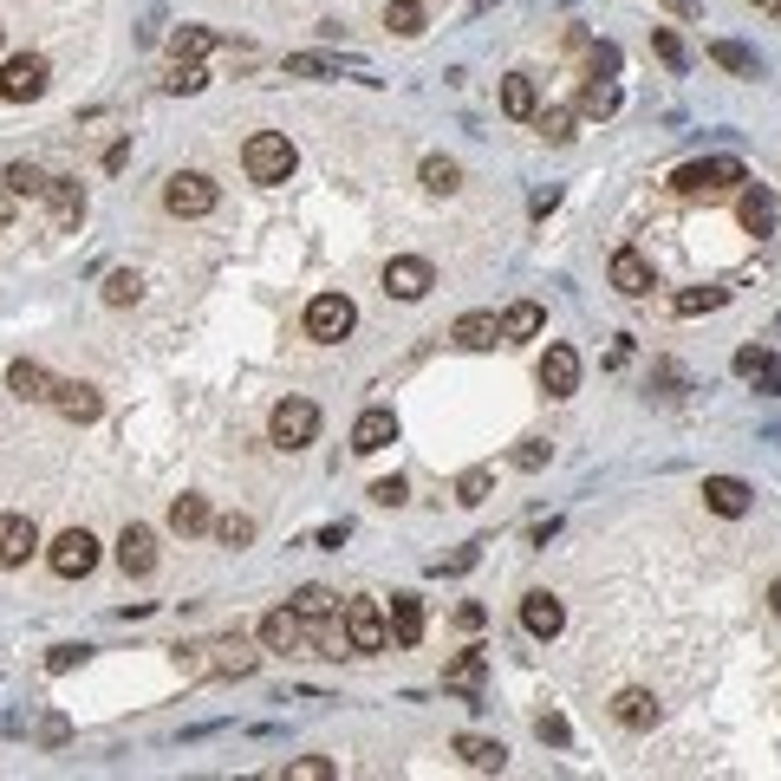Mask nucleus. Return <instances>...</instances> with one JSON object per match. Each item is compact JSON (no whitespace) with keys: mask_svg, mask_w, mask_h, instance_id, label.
I'll return each instance as SVG.
<instances>
[{"mask_svg":"<svg viewBox=\"0 0 781 781\" xmlns=\"http://www.w3.org/2000/svg\"><path fill=\"white\" fill-rule=\"evenodd\" d=\"M769 613H776V619H781V580H776V587H769Z\"/></svg>","mask_w":781,"mask_h":781,"instance_id":"56","label":"nucleus"},{"mask_svg":"<svg viewBox=\"0 0 781 781\" xmlns=\"http://www.w3.org/2000/svg\"><path fill=\"white\" fill-rule=\"evenodd\" d=\"M502 111H508L515 124H528V117L541 111V98H534V78H528V72H508V78H502Z\"/></svg>","mask_w":781,"mask_h":781,"instance_id":"25","label":"nucleus"},{"mask_svg":"<svg viewBox=\"0 0 781 781\" xmlns=\"http://www.w3.org/2000/svg\"><path fill=\"white\" fill-rule=\"evenodd\" d=\"M534 130H541L547 143H574V137H580V117L554 104V111H534Z\"/></svg>","mask_w":781,"mask_h":781,"instance_id":"34","label":"nucleus"},{"mask_svg":"<svg viewBox=\"0 0 781 781\" xmlns=\"http://www.w3.org/2000/svg\"><path fill=\"white\" fill-rule=\"evenodd\" d=\"M749 169L736 163V156H710V163H678L671 169V189L678 196H717V189H736Z\"/></svg>","mask_w":781,"mask_h":781,"instance_id":"3","label":"nucleus"},{"mask_svg":"<svg viewBox=\"0 0 781 781\" xmlns=\"http://www.w3.org/2000/svg\"><path fill=\"white\" fill-rule=\"evenodd\" d=\"M169 528H176V534H202V528H215V515H209L202 495H176V502H169Z\"/></svg>","mask_w":781,"mask_h":781,"instance_id":"29","label":"nucleus"},{"mask_svg":"<svg viewBox=\"0 0 781 781\" xmlns=\"http://www.w3.org/2000/svg\"><path fill=\"white\" fill-rule=\"evenodd\" d=\"M267 437H274L280 450H306V443L319 437V404H313V398H280V404L267 411Z\"/></svg>","mask_w":781,"mask_h":781,"instance_id":"2","label":"nucleus"},{"mask_svg":"<svg viewBox=\"0 0 781 781\" xmlns=\"http://www.w3.org/2000/svg\"><path fill=\"white\" fill-rule=\"evenodd\" d=\"M287 781H332V763H326V756H293V763H287Z\"/></svg>","mask_w":781,"mask_h":781,"instance_id":"45","label":"nucleus"},{"mask_svg":"<svg viewBox=\"0 0 781 781\" xmlns=\"http://www.w3.org/2000/svg\"><path fill=\"white\" fill-rule=\"evenodd\" d=\"M215 46H222V39H215L209 26H176V33H169V59H176V65H202Z\"/></svg>","mask_w":781,"mask_h":781,"instance_id":"23","label":"nucleus"},{"mask_svg":"<svg viewBox=\"0 0 781 781\" xmlns=\"http://www.w3.org/2000/svg\"><path fill=\"white\" fill-rule=\"evenodd\" d=\"M46 78H52V72H46L39 52H13V59L0 65V98H7V104H33V98L46 91Z\"/></svg>","mask_w":781,"mask_h":781,"instance_id":"7","label":"nucleus"},{"mask_svg":"<svg viewBox=\"0 0 781 781\" xmlns=\"http://www.w3.org/2000/svg\"><path fill=\"white\" fill-rule=\"evenodd\" d=\"M7 189H13L20 202H26V196H46V176H39L33 163H13V169H7Z\"/></svg>","mask_w":781,"mask_h":781,"instance_id":"42","label":"nucleus"},{"mask_svg":"<svg viewBox=\"0 0 781 781\" xmlns=\"http://www.w3.org/2000/svg\"><path fill=\"white\" fill-rule=\"evenodd\" d=\"M652 52H658V59H665L671 72H684V65H691V46H684V39H678L671 26H652Z\"/></svg>","mask_w":781,"mask_h":781,"instance_id":"40","label":"nucleus"},{"mask_svg":"<svg viewBox=\"0 0 781 781\" xmlns=\"http://www.w3.org/2000/svg\"><path fill=\"white\" fill-rule=\"evenodd\" d=\"M398 443V417L391 411H365L358 424H352V450L358 456H378V450H391Z\"/></svg>","mask_w":781,"mask_h":781,"instance_id":"19","label":"nucleus"},{"mask_svg":"<svg viewBox=\"0 0 781 781\" xmlns=\"http://www.w3.org/2000/svg\"><path fill=\"white\" fill-rule=\"evenodd\" d=\"M424 189H430V196H456V189H463V169H456L450 156H424Z\"/></svg>","mask_w":781,"mask_h":781,"instance_id":"35","label":"nucleus"},{"mask_svg":"<svg viewBox=\"0 0 781 781\" xmlns=\"http://www.w3.org/2000/svg\"><path fill=\"white\" fill-rule=\"evenodd\" d=\"M495 339H502V319H495V313H463V319H456V345L489 352Z\"/></svg>","mask_w":781,"mask_h":781,"instance_id":"26","label":"nucleus"},{"mask_svg":"<svg viewBox=\"0 0 781 781\" xmlns=\"http://www.w3.org/2000/svg\"><path fill=\"white\" fill-rule=\"evenodd\" d=\"M385 619H391V639H398L404 652L424 645V600H417V593H391V613H385Z\"/></svg>","mask_w":781,"mask_h":781,"instance_id":"20","label":"nucleus"},{"mask_svg":"<svg viewBox=\"0 0 781 781\" xmlns=\"http://www.w3.org/2000/svg\"><path fill=\"white\" fill-rule=\"evenodd\" d=\"M339 626H345V645H352V652H385V645H391V619H385L378 600H352Z\"/></svg>","mask_w":781,"mask_h":781,"instance_id":"6","label":"nucleus"},{"mask_svg":"<svg viewBox=\"0 0 781 781\" xmlns=\"http://www.w3.org/2000/svg\"><path fill=\"white\" fill-rule=\"evenodd\" d=\"M13 215H20V196H13V189H0V228H7Z\"/></svg>","mask_w":781,"mask_h":781,"instance_id":"55","label":"nucleus"},{"mask_svg":"<svg viewBox=\"0 0 781 781\" xmlns=\"http://www.w3.org/2000/svg\"><path fill=\"white\" fill-rule=\"evenodd\" d=\"M541 743H567V723H560V717H541Z\"/></svg>","mask_w":781,"mask_h":781,"instance_id":"54","label":"nucleus"},{"mask_svg":"<svg viewBox=\"0 0 781 781\" xmlns=\"http://www.w3.org/2000/svg\"><path fill=\"white\" fill-rule=\"evenodd\" d=\"M385 26H391L398 39H417V33H424V7H417V0H391V7H385Z\"/></svg>","mask_w":781,"mask_h":781,"instance_id":"38","label":"nucleus"},{"mask_svg":"<svg viewBox=\"0 0 781 781\" xmlns=\"http://www.w3.org/2000/svg\"><path fill=\"white\" fill-rule=\"evenodd\" d=\"M658 7L678 13V20H697V13H704V0H658Z\"/></svg>","mask_w":781,"mask_h":781,"instance_id":"53","label":"nucleus"},{"mask_svg":"<svg viewBox=\"0 0 781 781\" xmlns=\"http://www.w3.org/2000/svg\"><path fill=\"white\" fill-rule=\"evenodd\" d=\"M404 495H411V489H404V476H385V482H371V502H378V508H404Z\"/></svg>","mask_w":781,"mask_h":781,"instance_id":"46","label":"nucleus"},{"mask_svg":"<svg viewBox=\"0 0 781 781\" xmlns=\"http://www.w3.org/2000/svg\"><path fill=\"white\" fill-rule=\"evenodd\" d=\"M541 326H547V313H541L534 300H515V306L502 313V339H534Z\"/></svg>","mask_w":781,"mask_h":781,"instance_id":"33","label":"nucleus"},{"mask_svg":"<svg viewBox=\"0 0 781 781\" xmlns=\"http://www.w3.org/2000/svg\"><path fill=\"white\" fill-rule=\"evenodd\" d=\"M606 274H613V293H626V300H645V293L658 287V280H652V261H645L639 248H619Z\"/></svg>","mask_w":781,"mask_h":781,"instance_id":"12","label":"nucleus"},{"mask_svg":"<svg viewBox=\"0 0 781 781\" xmlns=\"http://www.w3.org/2000/svg\"><path fill=\"white\" fill-rule=\"evenodd\" d=\"M619 72V46H593V78H613Z\"/></svg>","mask_w":781,"mask_h":781,"instance_id":"49","label":"nucleus"},{"mask_svg":"<svg viewBox=\"0 0 781 781\" xmlns=\"http://www.w3.org/2000/svg\"><path fill=\"white\" fill-rule=\"evenodd\" d=\"M756 7H769V0H756Z\"/></svg>","mask_w":781,"mask_h":781,"instance_id":"58","label":"nucleus"},{"mask_svg":"<svg viewBox=\"0 0 781 781\" xmlns=\"http://www.w3.org/2000/svg\"><path fill=\"white\" fill-rule=\"evenodd\" d=\"M580 111H587V117H613V111H619V85H613V78H593V85L580 91Z\"/></svg>","mask_w":781,"mask_h":781,"instance_id":"39","label":"nucleus"},{"mask_svg":"<svg viewBox=\"0 0 781 781\" xmlns=\"http://www.w3.org/2000/svg\"><path fill=\"white\" fill-rule=\"evenodd\" d=\"M521 626H528L534 639H560L567 613H560V600H554V593H528V600H521Z\"/></svg>","mask_w":781,"mask_h":781,"instance_id":"22","label":"nucleus"},{"mask_svg":"<svg viewBox=\"0 0 781 781\" xmlns=\"http://www.w3.org/2000/svg\"><path fill=\"white\" fill-rule=\"evenodd\" d=\"M209 652H215V658H209V665H215V671H222V678H248V671H254V665H261V652H248V645H241V639H222V645H209Z\"/></svg>","mask_w":781,"mask_h":781,"instance_id":"30","label":"nucleus"},{"mask_svg":"<svg viewBox=\"0 0 781 781\" xmlns=\"http://www.w3.org/2000/svg\"><path fill=\"white\" fill-rule=\"evenodd\" d=\"M202 85H209V72H202V65H176V72H169V91H182V98H189V91H202Z\"/></svg>","mask_w":781,"mask_h":781,"instance_id":"47","label":"nucleus"},{"mask_svg":"<svg viewBox=\"0 0 781 781\" xmlns=\"http://www.w3.org/2000/svg\"><path fill=\"white\" fill-rule=\"evenodd\" d=\"M46 209H52V228H78L85 222V189L72 176H46Z\"/></svg>","mask_w":781,"mask_h":781,"instance_id":"15","label":"nucleus"},{"mask_svg":"<svg viewBox=\"0 0 781 781\" xmlns=\"http://www.w3.org/2000/svg\"><path fill=\"white\" fill-rule=\"evenodd\" d=\"M52 411H59L65 424H98V411H104V398H98L91 385H78V378H65V385H52Z\"/></svg>","mask_w":781,"mask_h":781,"instance_id":"14","label":"nucleus"},{"mask_svg":"<svg viewBox=\"0 0 781 781\" xmlns=\"http://www.w3.org/2000/svg\"><path fill=\"white\" fill-rule=\"evenodd\" d=\"M541 463H547V450H541V443H521V450H515V469H541Z\"/></svg>","mask_w":781,"mask_h":781,"instance_id":"50","label":"nucleus"},{"mask_svg":"<svg viewBox=\"0 0 781 781\" xmlns=\"http://www.w3.org/2000/svg\"><path fill=\"white\" fill-rule=\"evenodd\" d=\"M345 534H352V528H345V521H332V528H319V541H313V547H332V554H339V541H345Z\"/></svg>","mask_w":781,"mask_h":781,"instance_id":"51","label":"nucleus"},{"mask_svg":"<svg viewBox=\"0 0 781 781\" xmlns=\"http://www.w3.org/2000/svg\"><path fill=\"white\" fill-rule=\"evenodd\" d=\"M430 287H437V267L424 254H391L385 261V293L391 300H424Z\"/></svg>","mask_w":781,"mask_h":781,"instance_id":"9","label":"nucleus"},{"mask_svg":"<svg viewBox=\"0 0 781 781\" xmlns=\"http://www.w3.org/2000/svg\"><path fill=\"white\" fill-rule=\"evenodd\" d=\"M137 293H143V280H137V274H124V267L104 280V306H130Z\"/></svg>","mask_w":781,"mask_h":781,"instance_id":"43","label":"nucleus"},{"mask_svg":"<svg viewBox=\"0 0 781 781\" xmlns=\"http://www.w3.org/2000/svg\"><path fill=\"white\" fill-rule=\"evenodd\" d=\"M117 567H124V574H130V580H143V574H150V567H156V534H150V528H137V521H130V528H124V534H117Z\"/></svg>","mask_w":781,"mask_h":781,"instance_id":"16","label":"nucleus"},{"mask_svg":"<svg viewBox=\"0 0 781 781\" xmlns=\"http://www.w3.org/2000/svg\"><path fill=\"white\" fill-rule=\"evenodd\" d=\"M613 717H619L626 730H652V723H658V704H652V691H619V697H613Z\"/></svg>","mask_w":781,"mask_h":781,"instance_id":"27","label":"nucleus"},{"mask_svg":"<svg viewBox=\"0 0 781 781\" xmlns=\"http://www.w3.org/2000/svg\"><path fill=\"white\" fill-rule=\"evenodd\" d=\"M352 326H358V306H352L345 293H313V300H306V339L339 345Z\"/></svg>","mask_w":781,"mask_h":781,"instance_id":"5","label":"nucleus"},{"mask_svg":"<svg viewBox=\"0 0 781 781\" xmlns=\"http://www.w3.org/2000/svg\"><path fill=\"white\" fill-rule=\"evenodd\" d=\"M241 169H248V182H287L300 169V150L287 143V130H254L241 143Z\"/></svg>","mask_w":781,"mask_h":781,"instance_id":"1","label":"nucleus"},{"mask_svg":"<svg viewBox=\"0 0 781 781\" xmlns=\"http://www.w3.org/2000/svg\"><path fill=\"white\" fill-rule=\"evenodd\" d=\"M489 489H495V469H489V463H476V469H463V476H456V502H463V508L489 502Z\"/></svg>","mask_w":781,"mask_h":781,"instance_id":"36","label":"nucleus"},{"mask_svg":"<svg viewBox=\"0 0 781 781\" xmlns=\"http://www.w3.org/2000/svg\"><path fill=\"white\" fill-rule=\"evenodd\" d=\"M215 202H222V189H215V176H202V169H176V176L163 182V209H169V215H182V222L209 215Z\"/></svg>","mask_w":781,"mask_h":781,"instance_id":"4","label":"nucleus"},{"mask_svg":"<svg viewBox=\"0 0 781 781\" xmlns=\"http://www.w3.org/2000/svg\"><path fill=\"white\" fill-rule=\"evenodd\" d=\"M704 508L723 515V521H743V515L756 508V489L736 482V476H704Z\"/></svg>","mask_w":781,"mask_h":781,"instance_id":"10","label":"nucleus"},{"mask_svg":"<svg viewBox=\"0 0 781 781\" xmlns=\"http://www.w3.org/2000/svg\"><path fill=\"white\" fill-rule=\"evenodd\" d=\"M769 13H776V20H781V0H769Z\"/></svg>","mask_w":781,"mask_h":781,"instance_id":"57","label":"nucleus"},{"mask_svg":"<svg viewBox=\"0 0 781 781\" xmlns=\"http://www.w3.org/2000/svg\"><path fill=\"white\" fill-rule=\"evenodd\" d=\"M72 665H85V645H52V658H46V671H52V678H65Z\"/></svg>","mask_w":781,"mask_h":781,"instance_id":"48","label":"nucleus"},{"mask_svg":"<svg viewBox=\"0 0 781 781\" xmlns=\"http://www.w3.org/2000/svg\"><path fill=\"white\" fill-rule=\"evenodd\" d=\"M7 391L26 398V404H52V371L33 365V358H13V365H7Z\"/></svg>","mask_w":781,"mask_h":781,"instance_id":"18","label":"nucleus"},{"mask_svg":"<svg viewBox=\"0 0 781 781\" xmlns=\"http://www.w3.org/2000/svg\"><path fill=\"white\" fill-rule=\"evenodd\" d=\"M541 391L547 398H574L580 391V352L574 345H547L541 352Z\"/></svg>","mask_w":781,"mask_h":781,"instance_id":"11","label":"nucleus"},{"mask_svg":"<svg viewBox=\"0 0 781 781\" xmlns=\"http://www.w3.org/2000/svg\"><path fill=\"white\" fill-rule=\"evenodd\" d=\"M215 541H222V547H248V541H254V521H248V515H222V521H215Z\"/></svg>","mask_w":781,"mask_h":781,"instance_id":"44","label":"nucleus"},{"mask_svg":"<svg viewBox=\"0 0 781 781\" xmlns=\"http://www.w3.org/2000/svg\"><path fill=\"white\" fill-rule=\"evenodd\" d=\"M736 215H743V228L763 241V235H776V215H781V209H776V196L756 182V189H743V209H736Z\"/></svg>","mask_w":781,"mask_h":781,"instance_id":"24","label":"nucleus"},{"mask_svg":"<svg viewBox=\"0 0 781 781\" xmlns=\"http://www.w3.org/2000/svg\"><path fill=\"white\" fill-rule=\"evenodd\" d=\"M469 567H476V547H463V554H450V560H443L437 574H469Z\"/></svg>","mask_w":781,"mask_h":781,"instance_id":"52","label":"nucleus"},{"mask_svg":"<svg viewBox=\"0 0 781 781\" xmlns=\"http://www.w3.org/2000/svg\"><path fill=\"white\" fill-rule=\"evenodd\" d=\"M710 59H717L723 72H736V78H763V59H756L749 46H736V39H710Z\"/></svg>","mask_w":781,"mask_h":781,"instance_id":"28","label":"nucleus"},{"mask_svg":"<svg viewBox=\"0 0 781 781\" xmlns=\"http://www.w3.org/2000/svg\"><path fill=\"white\" fill-rule=\"evenodd\" d=\"M39 554V528L26 521V515H0V567L13 574V567H26Z\"/></svg>","mask_w":781,"mask_h":781,"instance_id":"13","label":"nucleus"},{"mask_svg":"<svg viewBox=\"0 0 781 781\" xmlns=\"http://www.w3.org/2000/svg\"><path fill=\"white\" fill-rule=\"evenodd\" d=\"M287 606H293L300 619H313V626H319V619H332V606H339V600H332V587H300Z\"/></svg>","mask_w":781,"mask_h":781,"instance_id":"37","label":"nucleus"},{"mask_svg":"<svg viewBox=\"0 0 781 781\" xmlns=\"http://www.w3.org/2000/svg\"><path fill=\"white\" fill-rule=\"evenodd\" d=\"M730 300V287H691V293H671V313L678 319H697V313H717Z\"/></svg>","mask_w":781,"mask_h":781,"instance_id":"32","label":"nucleus"},{"mask_svg":"<svg viewBox=\"0 0 781 781\" xmlns=\"http://www.w3.org/2000/svg\"><path fill=\"white\" fill-rule=\"evenodd\" d=\"M456 756H463L469 769H482V776H495V769L508 763V749H502V743H489V736H456Z\"/></svg>","mask_w":781,"mask_h":781,"instance_id":"31","label":"nucleus"},{"mask_svg":"<svg viewBox=\"0 0 781 781\" xmlns=\"http://www.w3.org/2000/svg\"><path fill=\"white\" fill-rule=\"evenodd\" d=\"M482 678H489V652H482V645H469L463 658H450V665H443V691L482 697Z\"/></svg>","mask_w":781,"mask_h":781,"instance_id":"17","label":"nucleus"},{"mask_svg":"<svg viewBox=\"0 0 781 781\" xmlns=\"http://www.w3.org/2000/svg\"><path fill=\"white\" fill-rule=\"evenodd\" d=\"M46 567H52L59 580H85V574L98 567V541H91L85 528H65V534L46 547Z\"/></svg>","mask_w":781,"mask_h":781,"instance_id":"8","label":"nucleus"},{"mask_svg":"<svg viewBox=\"0 0 781 781\" xmlns=\"http://www.w3.org/2000/svg\"><path fill=\"white\" fill-rule=\"evenodd\" d=\"M776 371V352L769 345H743L736 352V378H769Z\"/></svg>","mask_w":781,"mask_h":781,"instance_id":"41","label":"nucleus"},{"mask_svg":"<svg viewBox=\"0 0 781 781\" xmlns=\"http://www.w3.org/2000/svg\"><path fill=\"white\" fill-rule=\"evenodd\" d=\"M339 72H352V78H365V85H378L365 65H339L332 52H293L287 59V78H339Z\"/></svg>","mask_w":781,"mask_h":781,"instance_id":"21","label":"nucleus"}]
</instances>
